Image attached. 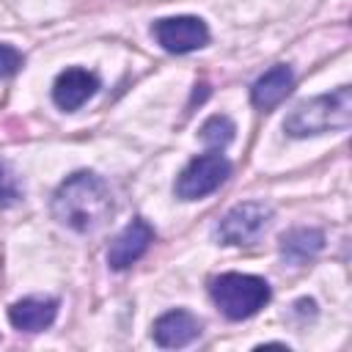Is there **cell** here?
I'll return each instance as SVG.
<instances>
[{"label":"cell","mask_w":352,"mask_h":352,"mask_svg":"<svg viewBox=\"0 0 352 352\" xmlns=\"http://www.w3.org/2000/svg\"><path fill=\"white\" fill-rule=\"evenodd\" d=\"M324 245V234L319 228H292L280 236V256L289 264H305L314 258Z\"/></svg>","instance_id":"obj_12"},{"label":"cell","mask_w":352,"mask_h":352,"mask_svg":"<svg viewBox=\"0 0 352 352\" xmlns=\"http://www.w3.org/2000/svg\"><path fill=\"white\" fill-rule=\"evenodd\" d=\"M151 33H154V38H157V44L162 50L176 52V55L201 50L209 41V28L198 16H165V19H157Z\"/></svg>","instance_id":"obj_6"},{"label":"cell","mask_w":352,"mask_h":352,"mask_svg":"<svg viewBox=\"0 0 352 352\" xmlns=\"http://www.w3.org/2000/svg\"><path fill=\"white\" fill-rule=\"evenodd\" d=\"M234 121L228 116H212L206 118V124L201 126V140L209 146V148H226L231 140H234Z\"/></svg>","instance_id":"obj_13"},{"label":"cell","mask_w":352,"mask_h":352,"mask_svg":"<svg viewBox=\"0 0 352 352\" xmlns=\"http://www.w3.org/2000/svg\"><path fill=\"white\" fill-rule=\"evenodd\" d=\"M151 242H154V228L138 217L113 239V245L107 250V264L113 270H126L151 248Z\"/></svg>","instance_id":"obj_7"},{"label":"cell","mask_w":352,"mask_h":352,"mask_svg":"<svg viewBox=\"0 0 352 352\" xmlns=\"http://www.w3.org/2000/svg\"><path fill=\"white\" fill-rule=\"evenodd\" d=\"M292 82H294V74L286 63H278L272 69H267L250 88V99L258 110H272L278 107L289 94H292Z\"/></svg>","instance_id":"obj_11"},{"label":"cell","mask_w":352,"mask_h":352,"mask_svg":"<svg viewBox=\"0 0 352 352\" xmlns=\"http://www.w3.org/2000/svg\"><path fill=\"white\" fill-rule=\"evenodd\" d=\"M154 341L165 349H179V346H187L190 341H195L201 336V319L192 316L190 311L184 308H176V311H168L162 314L157 322H154V330H151Z\"/></svg>","instance_id":"obj_9"},{"label":"cell","mask_w":352,"mask_h":352,"mask_svg":"<svg viewBox=\"0 0 352 352\" xmlns=\"http://www.w3.org/2000/svg\"><path fill=\"white\" fill-rule=\"evenodd\" d=\"M272 217V209L261 201H245L236 204L217 226V236L226 245H250L258 239V234L267 228Z\"/></svg>","instance_id":"obj_5"},{"label":"cell","mask_w":352,"mask_h":352,"mask_svg":"<svg viewBox=\"0 0 352 352\" xmlns=\"http://www.w3.org/2000/svg\"><path fill=\"white\" fill-rule=\"evenodd\" d=\"M231 173V162L223 154H201L187 162V168L176 179V195L182 201H198L209 192H214Z\"/></svg>","instance_id":"obj_4"},{"label":"cell","mask_w":352,"mask_h":352,"mask_svg":"<svg viewBox=\"0 0 352 352\" xmlns=\"http://www.w3.org/2000/svg\"><path fill=\"white\" fill-rule=\"evenodd\" d=\"M55 316H58V300L52 297H25L8 308V322L25 333H38L50 327Z\"/></svg>","instance_id":"obj_10"},{"label":"cell","mask_w":352,"mask_h":352,"mask_svg":"<svg viewBox=\"0 0 352 352\" xmlns=\"http://www.w3.org/2000/svg\"><path fill=\"white\" fill-rule=\"evenodd\" d=\"M96 88H99V80L94 72L72 66L58 74V80L52 85V99L60 110H77L96 94Z\"/></svg>","instance_id":"obj_8"},{"label":"cell","mask_w":352,"mask_h":352,"mask_svg":"<svg viewBox=\"0 0 352 352\" xmlns=\"http://www.w3.org/2000/svg\"><path fill=\"white\" fill-rule=\"evenodd\" d=\"M209 294H212L214 305L220 308V314L226 319L239 322V319H248L258 308L267 305V300H270V283L264 278H258V275L223 272V275L212 278Z\"/></svg>","instance_id":"obj_3"},{"label":"cell","mask_w":352,"mask_h":352,"mask_svg":"<svg viewBox=\"0 0 352 352\" xmlns=\"http://www.w3.org/2000/svg\"><path fill=\"white\" fill-rule=\"evenodd\" d=\"M113 212L110 187L102 176L80 170L72 173L52 195V214L58 223H63L72 231L88 234L96 231Z\"/></svg>","instance_id":"obj_1"},{"label":"cell","mask_w":352,"mask_h":352,"mask_svg":"<svg viewBox=\"0 0 352 352\" xmlns=\"http://www.w3.org/2000/svg\"><path fill=\"white\" fill-rule=\"evenodd\" d=\"M349 121H352V91L349 85H341L333 94H322L308 102H300L286 116L283 129L292 138H308L330 129H346Z\"/></svg>","instance_id":"obj_2"},{"label":"cell","mask_w":352,"mask_h":352,"mask_svg":"<svg viewBox=\"0 0 352 352\" xmlns=\"http://www.w3.org/2000/svg\"><path fill=\"white\" fill-rule=\"evenodd\" d=\"M22 198V184L16 179V173L11 170V165L6 160H0V206H14Z\"/></svg>","instance_id":"obj_14"},{"label":"cell","mask_w":352,"mask_h":352,"mask_svg":"<svg viewBox=\"0 0 352 352\" xmlns=\"http://www.w3.org/2000/svg\"><path fill=\"white\" fill-rule=\"evenodd\" d=\"M22 66V52L14 50L11 44H0V80L16 74Z\"/></svg>","instance_id":"obj_15"}]
</instances>
